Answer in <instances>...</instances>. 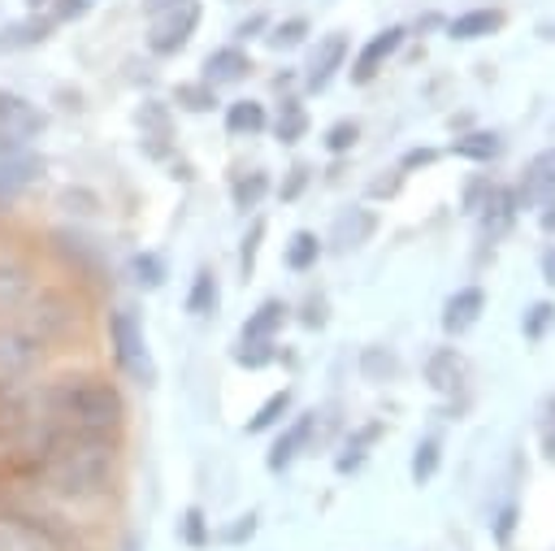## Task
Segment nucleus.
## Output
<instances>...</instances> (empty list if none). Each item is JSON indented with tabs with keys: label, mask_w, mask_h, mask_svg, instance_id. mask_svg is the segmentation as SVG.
<instances>
[{
	"label": "nucleus",
	"mask_w": 555,
	"mask_h": 551,
	"mask_svg": "<svg viewBox=\"0 0 555 551\" xmlns=\"http://www.w3.org/2000/svg\"><path fill=\"white\" fill-rule=\"evenodd\" d=\"M39 477L65 499H91L113 477V434L43 425L39 438Z\"/></svg>",
	"instance_id": "1"
},
{
	"label": "nucleus",
	"mask_w": 555,
	"mask_h": 551,
	"mask_svg": "<svg viewBox=\"0 0 555 551\" xmlns=\"http://www.w3.org/2000/svg\"><path fill=\"white\" fill-rule=\"evenodd\" d=\"M43 412H48V425L117 434V425L126 417V403H121L113 382H104L95 373H69V377H56L43 390Z\"/></svg>",
	"instance_id": "2"
},
{
	"label": "nucleus",
	"mask_w": 555,
	"mask_h": 551,
	"mask_svg": "<svg viewBox=\"0 0 555 551\" xmlns=\"http://www.w3.org/2000/svg\"><path fill=\"white\" fill-rule=\"evenodd\" d=\"M108 343H113L117 364H121L134 382H152V356H147V343H143V325L134 321L130 308H117V312L108 317Z\"/></svg>",
	"instance_id": "3"
},
{
	"label": "nucleus",
	"mask_w": 555,
	"mask_h": 551,
	"mask_svg": "<svg viewBox=\"0 0 555 551\" xmlns=\"http://www.w3.org/2000/svg\"><path fill=\"white\" fill-rule=\"evenodd\" d=\"M195 26H199V4H191V0L169 4V9L156 13V22L147 30V48L156 56H173L178 48H186V39L195 35Z\"/></svg>",
	"instance_id": "4"
},
{
	"label": "nucleus",
	"mask_w": 555,
	"mask_h": 551,
	"mask_svg": "<svg viewBox=\"0 0 555 551\" xmlns=\"http://www.w3.org/2000/svg\"><path fill=\"white\" fill-rule=\"evenodd\" d=\"M39 347H43L39 334L17 330V325H4V330H0V382L26 377V373L39 364Z\"/></svg>",
	"instance_id": "5"
},
{
	"label": "nucleus",
	"mask_w": 555,
	"mask_h": 551,
	"mask_svg": "<svg viewBox=\"0 0 555 551\" xmlns=\"http://www.w3.org/2000/svg\"><path fill=\"white\" fill-rule=\"evenodd\" d=\"M43 130V113L30 100H17L13 108L0 113V156H22L26 143Z\"/></svg>",
	"instance_id": "6"
},
{
	"label": "nucleus",
	"mask_w": 555,
	"mask_h": 551,
	"mask_svg": "<svg viewBox=\"0 0 555 551\" xmlns=\"http://www.w3.org/2000/svg\"><path fill=\"white\" fill-rule=\"evenodd\" d=\"M516 195V208H542L546 200H555V148L538 152L525 174H520V187L512 191Z\"/></svg>",
	"instance_id": "7"
},
{
	"label": "nucleus",
	"mask_w": 555,
	"mask_h": 551,
	"mask_svg": "<svg viewBox=\"0 0 555 551\" xmlns=\"http://www.w3.org/2000/svg\"><path fill=\"white\" fill-rule=\"evenodd\" d=\"M343 56H347V35H343V30L317 39V48L308 52V65H304V82H308V91H325L330 78L343 69Z\"/></svg>",
	"instance_id": "8"
},
{
	"label": "nucleus",
	"mask_w": 555,
	"mask_h": 551,
	"mask_svg": "<svg viewBox=\"0 0 555 551\" xmlns=\"http://www.w3.org/2000/svg\"><path fill=\"white\" fill-rule=\"evenodd\" d=\"M403 35H408L403 26H386V30H377V35L360 48V56H356V65H351V82H360V87H364V82H373V78H377V69L399 52Z\"/></svg>",
	"instance_id": "9"
},
{
	"label": "nucleus",
	"mask_w": 555,
	"mask_h": 551,
	"mask_svg": "<svg viewBox=\"0 0 555 551\" xmlns=\"http://www.w3.org/2000/svg\"><path fill=\"white\" fill-rule=\"evenodd\" d=\"M373 230H377V213H373V208H347V213H338L334 226H330V247H334V252H351V247L369 243Z\"/></svg>",
	"instance_id": "10"
},
{
	"label": "nucleus",
	"mask_w": 555,
	"mask_h": 551,
	"mask_svg": "<svg viewBox=\"0 0 555 551\" xmlns=\"http://www.w3.org/2000/svg\"><path fill=\"white\" fill-rule=\"evenodd\" d=\"M312 425H317V412H304V417H295L278 438H273V447H269V456H264V464L273 469V473H282L304 447H308V438H312Z\"/></svg>",
	"instance_id": "11"
},
{
	"label": "nucleus",
	"mask_w": 555,
	"mask_h": 551,
	"mask_svg": "<svg viewBox=\"0 0 555 551\" xmlns=\"http://www.w3.org/2000/svg\"><path fill=\"white\" fill-rule=\"evenodd\" d=\"M481 308H486L481 286H464V291H455V295L442 304V330H447V334H464V330H473L477 317H481Z\"/></svg>",
	"instance_id": "12"
},
{
	"label": "nucleus",
	"mask_w": 555,
	"mask_h": 551,
	"mask_svg": "<svg viewBox=\"0 0 555 551\" xmlns=\"http://www.w3.org/2000/svg\"><path fill=\"white\" fill-rule=\"evenodd\" d=\"M247 74H251V61H247L243 48H217L204 61V82L208 87H230V82H243Z\"/></svg>",
	"instance_id": "13"
},
{
	"label": "nucleus",
	"mask_w": 555,
	"mask_h": 551,
	"mask_svg": "<svg viewBox=\"0 0 555 551\" xmlns=\"http://www.w3.org/2000/svg\"><path fill=\"white\" fill-rule=\"evenodd\" d=\"M477 217H481V234H486V239L507 234V226L516 221V195H512L507 187H490V195H486V204L477 208Z\"/></svg>",
	"instance_id": "14"
},
{
	"label": "nucleus",
	"mask_w": 555,
	"mask_h": 551,
	"mask_svg": "<svg viewBox=\"0 0 555 551\" xmlns=\"http://www.w3.org/2000/svg\"><path fill=\"white\" fill-rule=\"evenodd\" d=\"M425 382H429L434 390H442V395L460 390V382H464V356H460L455 347H438V351L425 360Z\"/></svg>",
	"instance_id": "15"
},
{
	"label": "nucleus",
	"mask_w": 555,
	"mask_h": 551,
	"mask_svg": "<svg viewBox=\"0 0 555 551\" xmlns=\"http://www.w3.org/2000/svg\"><path fill=\"white\" fill-rule=\"evenodd\" d=\"M382 430H386L382 421H369V425H360V430H351V434H347V443H343V451L334 456V469H338V473H356V469L364 464V456H369V447H373V443L382 438Z\"/></svg>",
	"instance_id": "16"
},
{
	"label": "nucleus",
	"mask_w": 555,
	"mask_h": 551,
	"mask_svg": "<svg viewBox=\"0 0 555 551\" xmlns=\"http://www.w3.org/2000/svg\"><path fill=\"white\" fill-rule=\"evenodd\" d=\"M39 174V161L35 156H0V204H9L17 191H26Z\"/></svg>",
	"instance_id": "17"
},
{
	"label": "nucleus",
	"mask_w": 555,
	"mask_h": 551,
	"mask_svg": "<svg viewBox=\"0 0 555 551\" xmlns=\"http://www.w3.org/2000/svg\"><path fill=\"white\" fill-rule=\"evenodd\" d=\"M503 26V13L499 9H473V13H460L447 22V35L451 39H481V35H494Z\"/></svg>",
	"instance_id": "18"
},
{
	"label": "nucleus",
	"mask_w": 555,
	"mask_h": 551,
	"mask_svg": "<svg viewBox=\"0 0 555 551\" xmlns=\"http://www.w3.org/2000/svg\"><path fill=\"white\" fill-rule=\"evenodd\" d=\"M286 304L282 299H264L247 321H243V343H251V338H273L278 330H282V321H286Z\"/></svg>",
	"instance_id": "19"
},
{
	"label": "nucleus",
	"mask_w": 555,
	"mask_h": 551,
	"mask_svg": "<svg viewBox=\"0 0 555 551\" xmlns=\"http://www.w3.org/2000/svg\"><path fill=\"white\" fill-rule=\"evenodd\" d=\"M139 126H143L147 152H152V156H165V139L173 134V130H169V113H165V104L147 100V104H143V113H139Z\"/></svg>",
	"instance_id": "20"
},
{
	"label": "nucleus",
	"mask_w": 555,
	"mask_h": 551,
	"mask_svg": "<svg viewBox=\"0 0 555 551\" xmlns=\"http://www.w3.org/2000/svg\"><path fill=\"white\" fill-rule=\"evenodd\" d=\"M451 152L464 156V161H494L503 152V139L494 130H473V134H460L451 139Z\"/></svg>",
	"instance_id": "21"
},
{
	"label": "nucleus",
	"mask_w": 555,
	"mask_h": 551,
	"mask_svg": "<svg viewBox=\"0 0 555 551\" xmlns=\"http://www.w3.org/2000/svg\"><path fill=\"white\" fill-rule=\"evenodd\" d=\"M225 130L230 134H260L264 130V104H256V100L225 104Z\"/></svg>",
	"instance_id": "22"
},
{
	"label": "nucleus",
	"mask_w": 555,
	"mask_h": 551,
	"mask_svg": "<svg viewBox=\"0 0 555 551\" xmlns=\"http://www.w3.org/2000/svg\"><path fill=\"white\" fill-rule=\"evenodd\" d=\"M52 26H56L52 17H26V22H13V26L0 30V48H30V43H43Z\"/></svg>",
	"instance_id": "23"
},
{
	"label": "nucleus",
	"mask_w": 555,
	"mask_h": 551,
	"mask_svg": "<svg viewBox=\"0 0 555 551\" xmlns=\"http://www.w3.org/2000/svg\"><path fill=\"white\" fill-rule=\"evenodd\" d=\"M0 551H48V542L30 521H0Z\"/></svg>",
	"instance_id": "24"
},
{
	"label": "nucleus",
	"mask_w": 555,
	"mask_h": 551,
	"mask_svg": "<svg viewBox=\"0 0 555 551\" xmlns=\"http://www.w3.org/2000/svg\"><path fill=\"white\" fill-rule=\"evenodd\" d=\"M317 256H321V239H317L312 230H295V234H291V243H286V252H282L286 269H295V273L312 269V265H317Z\"/></svg>",
	"instance_id": "25"
},
{
	"label": "nucleus",
	"mask_w": 555,
	"mask_h": 551,
	"mask_svg": "<svg viewBox=\"0 0 555 551\" xmlns=\"http://www.w3.org/2000/svg\"><path fill=\"white\" fill-rule=\"evenodd\" d=\"M217 299H221V291H217L212 269H199V273L191 278V291H186V312H191V317H208V312L217 308Z\"/></svg>",
	"instance_id": "26"
},
{
	"label": "nucleus",
	"mask_w": 555,
	"mask_h": 551,
	"mask_svg": "<svg viewBox=\"0 0 555 551\" xmlns=\"http://www.w3.org/2000/svg\"><path fill=\"white\" fill-rule=\"evenodd\" d=\"M291 412V390L282 386V390H273L256 412H251V421H247V434H264V430H273L282 417Z\"/></svg>",
	"instance_id": "27"
},
{
	"label": "nucleus",
	"mask_w": 555,
	"mask_h": 551,
	"mask_svg": "<svg viewBox=\"0 0 555 551\" xmlns=\"http://www.w3.org/2000/svg\"><path fill=\"white\" fill-rule=\"evenodd\" d=\"M30 295V273L22 265H0V312L17 308Z\"/></svg>",
	"instance_id": "28"
},
{
	"label": "nucleus",
	"mask_w": 555,
	"mask_h": 551,
	"mask_svg": "<svg viewBox=\"0 0 555 551\" xmlns=\"http://www.w3.org/2000/svg\"><path fill=\"white\" fill-rule=\"evenodd\" d=\"M269 195V174H260V169H251L247 178H234V187H230V200H234V208H256L260 200Z\"/></svg>",
	"instance_id": "29"
},
{
	"label": "nucleus",
	"mask_w": 555,
	"mask_h": 551,
	"mask_svg": "<svg viewBox=\"0 0 555 551\" xmlns=\"http://www.w3.org/2000/svg\"><path fill=\"white\" fill-rule=\"evenodd\" d=\"M438 460H442V447H438V438H421V443H416V451H412V482H416V486L434 482V473H438Z\"/></svg>",
	"instance_id": "30"
},
{
	"label": "nucleus",
	"mask_w": 555,
	"mask_h": 551,
	"mask_svg": "<svg viewBox=\"0 0 555 551\" xmlns=\"http://www.w3.org/2000/svg\"><path fill=\"white\" fill-rule=\"evenodd\" d=\"M278 139L282 143H295V139H304V130H308V113H304V104L299 100H282V113H278Z\"/></svg>",
	"instance_id": "31"
},
{
	"label": "nucleus",
	"mask_w": 555,
	"mask_h": 551,
	"mask_svg": "<svg viewBox=\"0 0 555 551\" xmlns=\"http://www.w3.org/2000/svg\"><path fill=\"white\" fill-rule=\"evenodd\" d=\"M395 369H399L395 351H386V347H364L360 351V373L369 382H386V377H395Z\"/></svg>",
	"instance_id": "32"
},
{
	"label": "nucleus",
	"mask_w": 555,
	"mask_h": 551,
	"mask_svg": "<svg viewBox=\"0 0 555 551\" xmlns=\"http://www.w3.org/2000/svg\"><path fill=\"white\" fill-rule=\"evenodd\" d=\"M173 100H178L182 108H191V113H208V108L217 104V87H208V82H182V87L173 91Z\"/></svg>",
	"instance_id": "33"
},
{
	"label": "nucleus",
	"mask_w": 555,
	"mask_h": 551,
	"mask_svg": "<svg viewBox=\"0 0 555 551\" xmlns=\"http://www.w3.org/2000/svg\"><path fill=\"white\" fill-rule=\"evenodd\" d=\"M130 273H134V282H139V286H147V291L165 282V265H160V256H156V252H139V256L130 260Z\"/></svg>",
	"instance_id": "34"
},
{
	"label": "nucleus",
	"mask_w": 555,
	"mask_h": 551,
	"mask_svg": "<svg viewBox=\"0 0 555 551\" xmlns=\"http://www.w3.org/2000/svg\"><path fill=\"white\" fill-rule=\"evenodd\" d=\"M269 360H273V338H251L234 351V364H243V369H264Z\"/></svg>",
	"instance_id": "35"
},
{
	"label": "nucleus",
	"mask_w": 555,
	"mask_h": 551,
	"mask_svg": "<svg viewBox=\"0 0 555 551\" xmlns=\"http://www.w3.org/2000/svg\"><path fill=\"white\" fill-rule=\"evenodd\" d=\"M356 139H360V126H356V121H347V117H343V121H334V126L325 130V148H330L334 156L351 152V148H356Z\"/></svg>",
	"instance_id": "36"
},
{
	"label": "nucleus",
	"mask_w": 555,
	"mask_h": 551,
	"mask_svg": "<svg viewBox=\"0 0 555 551\" xmlns=\"http://www.w3.org/2000/svg\"><path fill=\"white\" fill-rule=\"evenodd\" d=\"M304 35H308V22L304 17H291V22H278L264 39H269V48H295Z\"/></svg>",
	"instance_id": "37"
},
{
	"label": "nucleus",
	"mask_w": 555,
	"mask_h": 551,
	"mask_svg": "<svg viewBox=\"0 0 555 551\" xmlns=\"http://www.w3.org/2000/svg\"><path fill=\"white\" fill-rule=\"evenodd\" d=\"M551 321H555V304H546V299H542V304H533V308L525 312L520 330H525V338H533V343H538V338L546 334V325H551Z\"/></svg>",
	"instance_id": "38"
},
{
	"label": "nucleus",
	"mask_w": 555,
	"mask_h": 551,
	"mask_svg": "<svg viewBox=\"0 0 555 551\" xmlns=\"http://www.w3.org/2000/svg\"><path fill=\"white\" fill-rule=\"evenodd\" d=\"M178 534H182V542H186V547H204V542H208V525H204V512H199V508H186V512H182V525H178Z\"/></svg>",
	"instance_id": "39"
},
{
	"label": "nucleus",
	"mask_w": 555,
	"mask_h": 551,
	"mask_svg": "<svg viewBox=\"0 0 555 551\" xmlns=\"http://www.w3.org/2000/svg\"><path fill=\"white\" fill-rule=\"evenodd\" d=\"M260 239H264V221L256 217V221H251V230L243 234V252H238V265H243V278H251V269H256V252H260Z\"/></svg>",
	"instance_id": "40"
},
{
	"label": "nucleus",
	"mask_w": 555,
	"mask_h": 551,
	"mask_svg": "<svg viewBox=\"0 0 555 551\" xmlns=\"http://www.w3.org/2000/svg\"><path fill=\"white\" fill-rule=\"evenodd\" d=\"M516 521H520V508H516V503H503V508H499V516H494V542H499V547H507V542H512Z\"/></svg>",
	"instance_id": "41"
},
{
	"label": "nucleus",
	"mask_w": 555,
	"mask_h": 551,
	"mask_svg": "<svg viewBox=\"0 0 555 551\" xmlns=\"http://www.w3.org/2000/svg\"><path fill=\"white\" fill-rule=\"evenodd\" d=\"M490 187H494L490 178H473V182L464 187V204H460V208H464L468 217H477V208L486 204V195H490Z\"/></svg>",
	"instance_id": "42"
},
{
	"label": "nucleus",
	"mask_w": 555,
	"mask_h": 551,
	"mask_svg": "<svg viewBox=\"0 0 555 551\" xmlns=\"http://www.w3.org/2000/svg\"><path fill=\"white\" fill-rule=\"evenodd\" d=\"M256 534V512H247V516H238L230 529H221V542H247Z\"/></svg>",
	"instance_id": "43"
},
{
	"label": "nucleus",
	"mask_w": 555,
	"mask_h": 551,
	"mask_svg": "<svg viewBox=\"0 0 555 551\" xmlns=\"http://www.w3.org/2000/svg\"><path fill=\"white\" fill-rule=\"evenodd\" d=\"M304 187H308V165H291V174H286V182H282L278 195H282V200H295Z\"/></svg>",
	"instance_id": "44"
},
{
	"label": "nucleus",
	"mask_w": 555,
	"mask_h": 551,
	"mask_svg": "<svg viewBox=\"0 0 555 551\" xmlns=\"http://www.w3.org/2000/svg\"><path fill=\"white\" fill-rule=\"evenodd\" d=\"M91 9V0H52V22H69V17H82Z\"/></svg>",
	"instance_id": "45"
},
{
	"label": "nucleus",
	"mask_w": 555,
	"mask_h": 551,
	"mask_svg": "<svg viewBox=\"0 0 555 551\" xmlns=\"http://www.w3.org/2000/svg\"><path fill=\"white\" fill-rule=\"evenodd\" d=\"M438 161V152L434 148H412L408 156H403V165L399 169H425V165H434Z\"/></svg>",
	"instance_id": "46"
},
{
	"label": "nucleus",
	"mask_w": 555,
	"mask_h": 551,
	"mask_svg": "<svg viewBox=\"0 0 555 551\" xmlns=\"http://www.w3.org/2000/svg\"><path fill=\"white\" fill-rule=\"evenodd\" d=\"M304 325H325V299H308L304 304Z\"/></svg>",
	"instance_id": "47"
},
{
	"label": "nucleus",
	"mask_w": 555,
	"mask_h": 551,
	"mask_svg": "<svg viewBox=\"0 0 555 551\" xmlns=\"http://www.w3.org/2000/svg\"><path fill=\"white\" fill-rule=\"evenodd\" d=\"M542 451H546V460H555V412L542 421Z\"/></svg>",
	"instance_id": "48"
},
{
	"label": "nucleus",
	"mask_w": 555,
	"mask_h": 551,
	"mask_svg": "<svg viewBox=\"0 0 555 551\" xmlns=\"http://www.w3.org/2000/svg\"><path fill=\"white\" fill-rule=\"evenodd\" d=\"M538 226H542L546 234H555V200H546V204H542V213H538Z\"/></svg>",
	"instance_id": "49"
},
{
	"label": "nucleus",
	"mask_w": 555,
	"mask_h": 551,
	"mask_svg": "<svg viewBox=\"0 0 555 551\" xmlns=\"http://www.w3.org/2000/svg\"><path fill=\"white\" fill-rule=\"evenodd\" d=\"M369 191H373V195H395V191H399V174H395V178H377Z\"/></svg>",
	"instance_id": "50"
},
{
	"label": "nucleus",
	"mask_w": 555,
	"mask_h": 551,
	"mask_svg": "<svg viewBox=\"0 0 555 551\" xmlns=\"http://www.w3.org/2000/svg\"><path fill=\"white\" fill-rule=\"evenodd\" d=\"M542 278H546V282L555 286V247H551V252L542 256Z\"/></svg>",
	"instance_id": "51"
},
{
	"label": "nucleus",
	"mask_w": 555,
	"mask_h": 551,
	"mask_svg": "<svg viewBox=\"0 0 555 551\" xmlns=\"http://www.w3.org/2000/svg\"><path fill=\"white\" fill-rule=\"evenodd\" d=\"M260 26H264V17H251V22H243L234 35H243V39H247V35H251V30H260Z\"/></svg>",
	"instance_id": "52"
},
{
	"label": "nucleus",
	"mask_w": 555,
	"mask_h": 551,
	"mask_svg": "<svg viewBox=\"0 0 555 551\" xmlns=\"http://www.w3.org/2000/svg\"><path fill=\"white\" fill-rule=\"evenodd\" d=\"M169 4H182V0H143L147 13H160V9H169Z\"/></svg>",
	"instance_id": "53"
},
{
	"label": "nucleus",
	"mask_w": 555,
	"mask_h": 551,
	"mask_svg": "<svg viewBox=\"0 0 555 551\" xmlns=\"http://www.w3.org/2000/svg\"><path fill=\"white\" fill-rule=\"evenodd\" d=\"M17 100H22V95H13V91H0V113H4V108H13Z\"/></svg>",
	"instance_id": "54"
},
{
	"label": "nucleus",
	"mask_w": 555,
	"mask_h": 551,
	"mask_svg": "<svg viewBox=\"0 0 555 551\" xmlns=\"http://www.w3.org/2000/svg\"><path fill=\"white\" fill-rule=\"evenodd\" d=\"M30 4H48V0H30Z\"/></svg>",
	"instance_id": "55"
}]
</instances>
